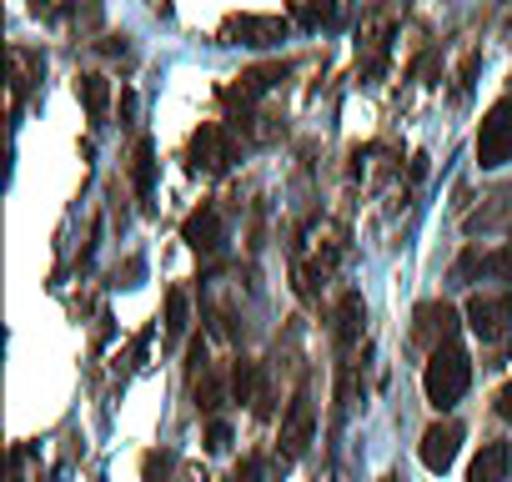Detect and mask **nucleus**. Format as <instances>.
I'll return each instance as SVG.
<instances>
[{"label":"nucleus","instance_id":"15","mask_svg":"<svg viewBox=\"0 0 512 482\" xmlns=\"http://www.w3.org/2000/svg\"><path fill=\"white\" fill-rule=\"evenodd\" d=\"M297 26H307V31H317V26H327L332 16H337V0H297Z\"/></svg>","mask_w":512,"mask_h":482},{"label":"nucleus","instance_id":"16","mask_svg":"<svg viewBox=\"0 0 512 482\" xmlns=\"http://www.w3.org/2000/svg\"><path fill=\"white\" fill-rule=\"evenodd\" d=\"M181 337H186V292L171 287V297H166V342H181Z\"/></svg>","mask_w":512,"mask_h":482},{"label":"nucleus","instance_id":"13","mask_svg":"<svg viewBox=\"0 0 512 482\" xmlns=\"http://www.w3.org/2000/svg\"><path fill=\"white\" fill-rule=\"evenodd\" d=\"M76 96H81V106H86L91 121H106V111H111V81H106L101 71L76 76Z\"/></svg>","mask_w":512,"mask_h":482},{"label":"nucleus","instance_id":"4","mask_svg":"<svg viewBox=\"0 0 512 482\" xmlns=\"http://www.w3.org/2000/svg\"><path fill=\"white\" fill-rule=\"evenodd\" d=\"M231 161H236V141H231V131H226L221 121H201V126L186 136V166H191V171L221 176V171H231Z\"/></svg>","mask_w":512,"mask_h":482},{"label":"nucleus","instance_id":"12","mask_svg":"<svg viewBox=\"0 0 512 482\" xmlns=\"http://www.w3.org/2000/svg\"><path fill=\"white\" fill-rule=\"evenodd\" d=\"M507 467H512V447L507 442H482V452L467 467V482H507Z\"/></svg>","mask_w":512,"mask_h":482},{"label":"nucleus","instance_id":"14","mask_svg":"<svg viewBox=\"0 0 512 482\" xmlns=\"http://www.w3.org/2000/svg\"><path fill=\"white\" fill-rule=\"evenodd\" d=\"M131 181H136V196L151 201V186H156V146H151L146 136L131 146Z\"/></svg>","mask_w":512,"mask_h":482},{"label":"nucleus","instance_id":"2","mask_svg":"<svg viewBox=\"0 0 512 482\" xmlns=\"http://www.w3.org/2000/svg\"><path fill=\"white\" fill-rule=\"evenodd\" d=\"M317 437V402H312V382H302L287 402V417H282V437H277V467H292Z\"/></svg>","mask_w":512,"mask_h":482},{"label":"nucleus","instance_id":"5","mask_svg":"<svg viewBox=\"0 0 512 482\" xmlns=\"http://www.w3.org/2000/svg\"><path fill=\"white\" fill-rule=\"evenodd\" d=\"M507 161H512V96L492 101V111L477 126V166L482 171H497Z\"/></svg>","mask_w":512,"mask_h":482},{"label":"nucleus","instance_id":"24","mask_svg":"<svg viewBox=\"0 0 512 482\" xmlns=\"http://www.w3.org/2000/svg\"><path fill=\"white\" fill-rule=\"evenodd\" d=\"M497 417H507V422H512V377H507V387L497 392Z\"/></svg>","mask_w":512,"mask_h":482},{"label":"nucleus","instance_id":"19","mask_svg":"<svg viewBox=\"0 0 512 482\" xmlns=\"http://www.w3.org/2000/svg\"><path fill=\"white\" fill-rule=\"evenodd\" d=\"M171 467H176L171 452H146V457H141V477H146V482H166Z\"/></svg>","mask_w":512,"mask_h":482},{"label":"nucleus","instance_id":"3","mask_svg":"<svg viewBox=\"0 0 512 482\" xmlns=\"http://www.w3.org/2000/svg\"><path fill=\"white\" fill-rule=\"evenodd\" d=\"M467 327L482 347H507L512 342V292H472L467 297Z\"/></svg>","mask_w":512,"mask_h":482},{"label":"nucleus","instance_id":"6","mask_svg":"<svg viewBox=\"0 0 512 482\" xmlns=\"http://www.w3.org/2000/svg\"><path fill=\"white\" fill-rule=\"evenodd\" d=\"M292 36L287 16H226L216 41L221 46H282Z\"/></svg>","mask_w":512,"mask_h":482},{"label":"nucleus","instance_id":"25","mask_svg":"<svg viewBox=\"0 0 512 482\" xmlns=\"http://www.w3.org/2000/svg\"><path fill=\"white\" fill-rule=\"evenodd\" d=\"M377 482H402V477H377Z\"/></svg>","mask_w":512,"mask_h":482},{"label":"nucleus","instance_id":"7","mask_svg":"<svg viewBox=\"0 0 512 482\" xmlns=\"http://www.w3.org/2000/svg\"><path fill=\"white\" fill-rule=\"evenodd\" d=\"M287 71H292L287 61L246 66V71H241V76H236L231 86H221V101H226V106H241V111H251L256 101H262V96H267V91L277 86V81H287Z\"/></svg>","mask_w":512,"mask_h":482},{"label":"nucleus","instance_id":"23","mask_svg":"<svg viewBox=\"0 0 512 482\" xmlns=\"http://www.w3.org/2000/svg\"><path fill=\"white\" fill-rule=\"evenodd\" d=\"M477 61H482V51H467V61L457 66V91H467V86H472V76H477Z\"/></svg>","mask_w":512,"mask_h":482},{"label":"nucleus","instance_id":"18","mask_svg":"<svg viewBox=\"0 0 512 482\" xmlns=\"http://www.w3.org/2000/svg\"><path fill=\"white\" fill-rule=\"evenodd\" d=\"M196 407H201L206 417H216V407H221V377H216V372H206V377L196 382Z\"/></svg>","mask_w":512,"mask_h":482},{"label":"nucleus","instance_id":"11","mask_svg":"<svg viewBox=\"0 0 512 482\" xmlns=\"http://www.w3.org/2000/svg\"><path fill=\"white\" fill-rule=\"evenodd\" d=\"M362 322H367V307H362V297H357V292H342V302H337V312H332V337H337V352H342V357L357 347V337H362Z\"/></svg>","mask_w":512,"mask_h":482},{"label":"nucleus","instance_id":"20","mask_svg":"<svg viewBox=\"0 0 512 482\" xmlns=\"http://www.w3.org/2000/svg\"><path fill=\"white\" fill-rule=\"evenodd\" d=\"M482 262H487V257H482L477 247H467V252L452 262V282H472V277H482Z\"/></svg>","mask_w":512,"mask_h":482},{"label":"nucleus","instance_id":"22","mask_svg":"<svg viewBox=\"0 0 512 482\" xmlns=\"http://www.w3.org/2000/svg\"><path fill=\"white\" fill-rule=\"evenodd\" d=\"M226 442H231V427H226L221 417H211V422H206V447H211V452H221Z\"/></svg>","mask_w":512,"mask_h":482},{"label":"nucleus","instance_id":"21","mask_svg":"<svg viewBox=\"0 0 512 482\" xmlns=\"http://www.w3.org/2000/svg\"><path fill=\"white\" fill-rule=\"evenodd\" d=\"M226 482H262V457H241V462L226 472Z\"/></svg>","mask_w":512,"mask_h":482},{"label":"nucleus","instance_id":"9","mask_svg":"<svg viewBox=\"0 0 512 482\" xmlns=\"http://www.w3.org/2000/svg\"><path fill=\"white\" fill-rule=\"evenodd\" d=\"M447 337H457V307L452 302H422L417 312H412V342L422 347V352H432V347H442Z\"/></svg>","mask_w":512,"mask_h":482},{"label":"nucleus","instance_id":"8","mask_svg":"<svg viewBox=\"0 0 512 482\" xmlns=\"http://www.w3.org/2000/svg\"><path fill=\"white\" fill-rule=\"evenodd\" d=\"M462 422L457 417H442V422H432L427 432H422V442H417V457H422V467L427 472H447L452 462H457V452H462Z\"/></svg>","mask_w":512,"mask_h":482},{"label":"nucleus","instance_id":"1","mask_svg":"<svg viewBox=\"0 0 512 482\" xmlns=\"http://www.w3.org/2000/svg\"><path fill=\"white\" fill-rule=\"evenodd\" d=\"M467 387H472V357H467L462 337H447L442 347L427 352L422 392H427V402H432L437 412H447V407H457V402L467 397Z\"/></svg>","mask_w":512,"mask_h":482},{"label":"nucleus","instance_id":"10","mask_svg":"<svg viewBox=\"0 0 512 482\" xmlns=\"http://www.w3.org/2000/svg\"><path fill=\"white\" fill-rule=\"evenodd\" d=\"M181 241H186L191 252H201V257L221 252V247H226V221H221V211H216L211 201H201V206L181 221Z\"/></svg>","mask_w":512,"mask_h":482},{"label":"nucleus","instance_id":"17","mask_svg":"<svg viewBox=\"0 0 512 482\" xmlns=\"http://www.w3.org/2000/svg\"><path fill=\"white\" fill-rule=\"evenodd\" d=\"M482 272L492 277V282H502V287H512V241H502L497 252H487V262H482Z\"/></svg>","mask_w":512,"mask_h":482}]
</instances>
